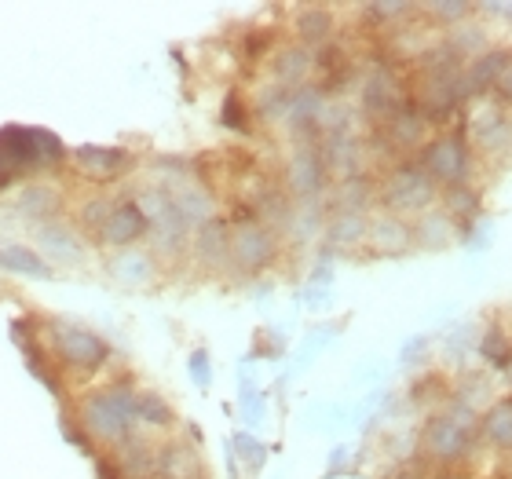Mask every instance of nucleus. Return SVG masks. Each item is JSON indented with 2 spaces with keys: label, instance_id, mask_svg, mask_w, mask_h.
Segmentation results:
<instances>
[{
  "label": "nucleus",
  "instance_id": "27",
  "mask_svg": "<svg viewBox=\"0 0 512 479\" xmlns=\"http://www.w3.org/2000/svg\"><path fill=\"white\" fill-rule=\"evenodd\" d=\"M443 213H447L458 227H469L472 220L480 216V191H476L472 183L447 187V191H443Z\"/></svg>",
  "mask_w": 512,
  "mask_h": 479
},
{
  "label": "nucleus",
  "instance_id": "18",
  "mask_svg": "<svg viewBox=\"0 0 512 479\" xmlns=\"http://www.w3.org/2000/svg\"><path fill=\"white\" fill-rule=\"evenodd\" d=\"M311 70H315V55H311L308 48H300V44L282 48V52L275 55V81L282 88H289V92H293V88H304Z\"/></svg>",
  "mask_w": 512,
  "mask_h": 479
},
{
  "label": "nucleus",
  "instance_id": "23",
  "mask_svg": "<svg viewBox=\"0 0 512 479\" xmlns=\"http://www.w3.org/2000/svg\"><path fill=\"white\" fill-rule=\"evenodd\" d=\"M366 227H370V216L363 213H333L322 231H326V242L333 249H355L366 242Z\"/></svg>",
  "mask_w": 512,
  "mask_h": 479
},
{
  "label": "nucleus",
  "instance_id": "13",
  "mask_svg": "<svg viewBox=\"0 0 512 479\" xmlns=\"http://www.w3.org/2000/svg\"><path fill=\"white\" fill-rule=\"evenodd\" d=\"M366 245H370L377 256H403L414 249V227L406 224L403 216L381 213L366 227Z\"/></svg>",
  "mask_w": 512,
  "mask_h": 479
},
{
  "label": "nucleus",
  "instance_id": "16",
  "mask_svg": "<svg viewBox=\"0 0 512 479\" xmlns=\"http://www.w3.org/2000/svg\"><path fill=\"white\" fill-rule=\"evenodd\" d=\"M194 253L198 260L209 267H224L231 264V227L224 220H205L198 231H194Z\"/></svg>",
  "mask_w": 512,
  "mask_h": 479
},
{
  "label": "nucleus",
  "instance_id": "10",
  "mask_svg": "<svg viewBox=\"0 0 512 479\" xmlns=\"http://www.w3.org/2000/svg\"><path fill=\"white\" fill-rule=\"evenodd\" d=\"M326 183H330V172H326L319 143L297 147V154L289 158V169H286V187L293 194V202H319Z\"/></svg>",
  "mask_w": 512,
  "mask_h": 479
},
{
  "label": "nucleus",
  "instance_id": "9",
  "mask_svg": "<svg viewBox=\"0 0 512 479\" xmlns=\"http://www.w3.org/2000/svg\"><path fill=\"white\" fill-rule=\"evenodd\" d=\"M359 99H363V110L374 121H388L395 110H403L410 103V92H406L403 77L395 74L388 63L370 66V74L363 77V88H359Z\"/></svg>",
  "mask_w": 512,
  "mask_h": 479
},
{
  "label": "nucleus",
  "instance_id": "24",
  "mask_svg": "<svg viewBox=\"0 0 512 479\" xmlns=\"http://www.w3.org/2000/svg\"><path fill=\"white\" fill-rule=\"evenodd\" d=\"M377 202V183L370 176H348L341 180L337 194H333V205H337V213H363Z\"/></svg>",
  "mask_w": 512,
  "mask_h": 479
},
{
  "label": "nucleus",
  "instance_id": "29",
  "mask_svg": "<svg viewBox=\"0 0 512 479\" xmlns=\"http://www.w3.org/2000/svg\"><path fill=\"white\" fill-rule=\"evenodd\" d=\"M136 421H147V425L154 428H169L172 421H176V414H172V406L161 399V395H136Z\"/></svg>",
  "mask_w": 512,
  "mask_h": 479
},
{
  "label": "nucleus",
  "instance_id": "19",
  "mask_svg": "<svg viewBox=\"0 0 512 479\" xmlns=\"http://www.w3.org/2000/svg\"><path fill=\"white\" fill-rule=\"evenodd\" d=\"M0 267L22 278H41V282L55 275V267L30 245H0Z\"/></svg>",
  "mask_w": 512,
  "mask_h": 479
},
{
  "label": "nucleus",
  "instance_id": "11",
  "mask_svg": "<svg viewBox=\"0 0 512 479\" xmlns=\"http://www.w3.org/2000/svg\"><path fill=\"white\" fill-rule=\"evenodd\" d=\"M509 66H512V48H487V52H480L476 59H469L465 70H461L465 96L469 99L491 96L494 88H498V81L509 74Z\"/></svg>",
  "mask_w": 512,
  "mask_h": 479
},
{
  "label": "nucleus",
  "instance_id": "34",
  "mask_svg": "<svg viewBox=\"0 0 512 479\" xmlns=\"http://www.w3.org/2000/svg\"><path fill=\"white\" fill-rule=\"evenodd\" d=\"M110 209H114V202H110V198H96V202L81 213V224L92 227V231H99V227H103V220L110 216Z\"/></svg>",
  "mask_w": 512,
  "mask_h": 479
},
{
  "label": "nucleus",
  "instance_id": "33",
  "mask_svg": "<svg viewBox=\"0 0 512 479\" xmlns=\"http://www.w3.org/2000/svg\"><path fill=\"white\" fill-rule=\"evenodd\" d=\"M235 450L242 454V461H246L249 472L260 469V465H264V458H267V450L260 447V443H256V439L249 436V432H238V436H235Z\"/></svg>",
  "mask_w": 512,
  "mask_h": 479
},
{
  "label": "nucleus",
  "instance_id": "36",
  "mask_svg": "<svg viewBox=\"0 0 512 479\" xmlns=\"http://www.w3.org/2000/svg\"><path fill=\"white\" fill-rule=\"evenodd\" d=\"M191 373H194V381L202 384V388L209 381H213V370H209V355H205V352H194L191 355Z\"/></svg>",
  "mask_w": 512,
  "mask_h": 479
},
{
  "label": "nucleus",
  "instance_id": "2",
  "mask_svg": "<svg viewBox=\"0 0 512 479\" xmlns=\"http://www.w3.org/2000/svg\"><path fill=\"white\" fill-rule=\"evenodd\" d=\"M81 425L99 443H128L136 425V395L128 388H99L81 403Z\"/></svg>",
  "mask_w": 512,
  "mask_h": 479
},
{
  "label": "nucleus",
  "instance_id": "31",
  "mask_svg": "<svg viewBox=\"0 0 512 479\" xmlns=\"http://www.w3.org/2000/svg\"><path fill=\"white\" fill-rule=\"evenodd\" d=\"M55 209V194L48 187H26L22 194V213L26 216H44Z\"/></svg>",
  "mask_w": 512,
  "mask_h": 479
},
{
  "label": "nucleus",
  "instance_id": "39",
  "mask_svg": "<svg viewBox=\"0 0 512 479\" xmlns=\"http://www.w3.org/2000/svg\"><path fill=\"white\" fill-rule=\"evenodd\" d=\"M436 479H461L458 472H443V476H436Z\"/></svg>",
  "mask_w": 512,
  "mask_h": 479
},
{
  "label": "nucleus",
  "instance_id": "8",
  "mask_svg": "<svg viewBox=\"0 0 512 479\" xmlns=\"http://www.w3.org/2000/svg\"><path fill=\"white\" fill-rule=\"evenodd\" d=\"M48 333H52V352L77 370H96L99 362H107L110 355L107 341L85 330V326H77V322H52Z\"/></svg>",
  "mask_w": 512,
  "mask_h": 479
},
{
  "label": "nucleus",
  "instance_id": "30",
  "mask_svg": "<svg viewBox=\"0 0 512 479\" xmlns=\"http://www.w3.org/2000/svg\"><path fill=\"white\" fill-rule=\"evenodd\" d=\"M428 15H436L439 26H458L465 15H472V4H465V0H439V4H425Z\"/></svg>",
  "mask_w": 512,
  "mask_h": 479
},
{
  "label": "nucleus",
  "instance_id": "40",
  "mask_svg": "<svg viewBox=\"0 0 512 479\" xmlns=\"http://www.w3.org/2000/svg\"><path fill=\"white\" fill-rule=\"evenodd\" d=\"M399 479H417V476H414V472H403V476H399Z\"/></svg>",
  "mask_w": 512,
  "mask_h": 479
},
{
  "label": "nucleus",
  "instance_id": "26",
  "mask_svg": "<svg viewBox=\"0 0 512 479\" xmlns=\"http://www.w3.org/2000/svg\"><path fill=\"white\" fill-rule=\"evenodd\" d=\"M297 37H300V48H322V44L333 37V15L326 8H304L297 15Z\"/></svg>",
  "mask_w": 512,
  "mask_h": 479
},
{
  "label": "nucleus",
  "instance_id": "6",
  "mask_svg": "<svg viewBox=\"0 0 512 479\" xmlns=\"http://www.w3.org/2000/svg\"><path fill=\"white\" fill-rule=\"evenodd\" d=\"M278 260V231H271L260 220H242L231 227V264L246 275H256Z\"/></svg>",
  "mask_w": 512,
  "mask_h": 479
},
{
  "label": "nucleus",
  "instance_id": "38",
  "mask_svg": "<svg viewBox=\"0 0 512 479\" xmlns=\"http://www.w3.org/2000/svg\"><path fill=\"white\" fill-rule=\"evenodd\" d=\"M502 370H505V377H509V381H512V355H509V359H505V366H502Z\"/></svg>",
  "mask_w": 512,
  "mask_h": 479
},
{
  "label": "nucleus",
  "instance_id": "28",
  "mask_svg": "<svg viewBox=\"0 0 512 479\" xmlns=\"http://www.w3.org/2000/svg\"><path fill=\"white\" fill-rule=\"evenodd\" d=\"M114 278H121L125 286H143V282H150L154 278V264H150V256L143 253H125L114 260Z\"/></svg>",
  "mask_w": 512,
  "mask_h": 479
},
{
  "label": "nucleus",
  "instance_id": "32",
  "mask_svg": "<svg viewBox=\"0 0 512 479\" xmlns=\"http://www.w3.org/2000/svg\"><path fill=\"white\" fill-rule=\"evenodd\" d=\"M480 352H483V359L494 362V366H505V359H509V355H512L509 337H505L502 330H491V333H487V337H483Z\"/></svg>",
  "mask_w": 512,
  "mask_h": 479
},
{
  "label": "nucleus",
  "instance_id": "15",
  "mask_svg": "<svg viewBox=\"0 0 512 479\" xmlns=\"http://www.w3.org/2000/svg\"><path fill=\"white\" fill-rule=\"evenodd\" d=\"M384 136L395 150H425V143L432 139V125L414 103H406L403 110H395L392 118L384 121Z\"/></svg>",
  "mask_w": 512,
  "mask_h": 479
},
{
  "label": "nucleus",
  "instance_id": "20",
  "mask_svg": "<svg viewBox=\"0 0 512 479\" xmlns=\"http://www.w3.org/2000/svg\"><path fill=\"white\" fill-rule=\"evenodd\" d=\"M154 476L158 479H202V458L191 447H165L154 458Z\"/></svg>",
  "mask_w": 512,
  "mask_h": 479
},
{
  "label": "nucleus",
  "instance_id": "3",
  "mask_svg": "<svg viewBox=\"0 0 512 479\" xmlns=\"http://www.w3.org/2000/svg\"><path fill=\"white\" fill-rule=\"evenodd\" d=\"M480 439V417L465 410V406H447L443 414H436L425 425V450L428 458L439 461V465H454L476 447Z\"/></svg>",
  "mask_w": 512,
  "mask_h": 479
},
{
  "label": "nucleus",
  "instance_id": "22",
  "mask_svg": "<svg viewBox=\"0 0 512 479\" xmlns=\"http://www.w3.org/2000/svg\"><path fill=\"white\" fill-rule=\"evenodd\" d=\"M311 74H319V96H326V92H341L344 85H348V77H352V63H348V55L341 52V48H322L319 55H315V70Z\"/></svg>",
  "mask_w": 512,
  "mask_h": 479
},
{
  "label": "nucleus",
  "instance_id": "35",
  "mask_svg": "<svg viewBox=\"0 0 512 479\" xmlns=\"http://www.w3.org/2000/svg\"><path fill=\"white\" fill-rule=\"evenodd\" d=\"M224 125L238 128V132H246V128H249V114H246V107L238 103V96H231L224 103Z\"/></svg>",
  "mask_w": 512,
  "mask_h": 479
},
{
  "label": "nucleus",
  "instance_id": "14",
  "mask_svg": "<svg viewBox=\"0 0 512 479\" xmlns=\"http://www.w3.org/2000/svg\"><path fill=\"white\" fill-rule=\"evenodd\" d=\"M74 161L81 176L96 183L118 180L121 172L128 169V150L125 147H99V143H85V147L74 150Z\"/></svg>",
  "mask_w": 512,
  "mask_h": 479
},
{
  "label": "nucleus",
  "instance_id": "1",
  "mask_svg": "<svg viewBox=\"0 0 512 479\" xmlns=\"http://www.w3.org/2000/svg\"><path fill=\"white\" fill-rule=\"evenodd\" d=\"M63 139L48 128L4 125L0 128V191L19 180H30L41 169L63 161Z\"/></svg>",
  "mask_w": 512,
  "mask_h": 479
},
{
  "label": "nucleus",
  "instance_id": "4",
  "mask_svg": "<svg viewBox=\"0 0 512 479\" xmlns=\"http://www.w3.org/2000/svg\"><path fill=\"white\" fill-rule=\"evenodd\" d=\"M439 187L428 180V172L417 165V161H403V165H395L384 183L377 187V202L384 205V213L392 216H421L432 209L436 202Z\"/></svg>",
  "mask_w": 512,
  "mask_h": 479
},
{
  "label": "nucleus",
  "instance_id": "37",
  "mask_svg": "<svg viewBox=\"0 0 512 479\" xmlns=\"http://www.w3.org/2000/svg\"><path fill=\"white\" fill-rule=\"evenodd\" d=\"M491 96L498 99V103H505V107L512 110V66H509V74H505L502 81H498V88H494Z\"/></svg>",
  "mask_w": 512,
  "mask_h": 479
},
{
  "label": "nucleus",
  "instance_id": "7",
  "mask_svg": "<svg viewBox=\"0 0 512 479\" xmlns=\"http://www.w3.org/2000/svg\"><path fill=\"white\" fill-rule=\"evenodd\" d=\"M469 147L483 154L512 150V110L494 96L476 99V114L469 118Z\"/></svg>",
  "mask_w": 512,
  "mask_h": 479
},
{
  "label": "nucleus",
  "instance_id": "25",
  "mask_svg": "<svg viewBox=\"0 0 512 479\" xmlns=\"http://www.w3.org/2000/svg\"><path fill=\"white\" fill-rule=\"evenodd\" d=\"M37 242H41L44 249V260L52 264V260H63V264H77L81 256H85V249H81V242H77L74 231H66V227H44L41 235H37Z\"/></svg>",
  "mask_w": 512,
  "mask_h": 479
},
{
  "label": "nucleus",
  "instance_id": "21",
  "mask_svg": "<svg viewBox=\"0 0 512 479\" xmlns=\"http://www.w3.org/2000/svg\"><path fill=\"white\" fill-rule=\"evenodd\" d=\"M480 436L487 439L491 447L512 454V395L487 406V414L480 417Z\"/></svg>",
  "mask_w": 512,
  "mask_h": 479
},
{
  "label": "nucleus",
  "instance_id": "17",
  "mask_svg": "<svg viewBox=\"0 0 512 479\" xmlns=\"http://www.w3.org/2000/svg\"><path fill=\"white\" fill-rule=\"evenodd\" d=\"M410 227H414V245H421V249H447L454 242V231H458V224L443 209H428Z\"/></svg>",
  "mask_w": 512,
  "mask_h": 479
},
{
  "label": "nucleus",
  "instance_id": "5",
  "mask_svg": "<svg viewBox=\"0 0 512 479\" xmlns=\"http://www.w3.org/2000/svg\"><path fill=\"white\" fill-rule=\"evenodd\" d=\"M417 165L428 172V180L436 183L439 191L447 187H461L472 183V147L461 132H439L425 143Z\"/></svg>",
  "mask_w": 512,
  "mask_h": 479
},
{
  "label": "nucleus",
  "instance_id": "12",
  "mask_svg": "<svg viewBox=\"0 0 512 479\" xmlns=\"http://www.w3.org/2000/svg\"><path fill=\"white\" fill-rule=\"evenodd\" d=\"M143 235H150V224L136 202H118L110 209L107 220H103V227H99V242L114 245V249H128Z\"/></svg>",
  "mask_w": 512,
  "mask_h": 479
}]
</instances>
